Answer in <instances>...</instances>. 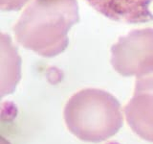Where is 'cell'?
<instances>
[{"instance_id":"1","label":"cell","mask_w":153,"mask_h":144,"mask_svg":"<svg viewBox=\"0 0 153 144\" xmlns=\"http://www.w3.org/2000/svg\"><path fill=\"white\" fill-rule=\"evenodd\" d=\"M64 120L75 136L94 143L113 137L123 121L118 100L108 92L92 88L72 96L64 109Z\"/></svg>"},{"instance_id":"2","label":"cell","mask_w":153,"mask_h":144,"mask_svg":"<svg viewBox=\"0 0 153 144\" xmlns=\"http://www.w3.org/2000/svg\"><path fill=\"white\" fill-rule=\"evenodd\" d=\"M124 115L134 133L153 143V76L137 80L135 93L124 108Z\"/></svg>"},{"instance_id":"3","label":"cell","mask_w":153,"mask_h":144,"mask_svg":"<svg viewBox=\"0 0 153 144\" xmlns=\"http://www.w3.org/2000/svg\"><path fill=\"white\" fill-rule=\"evenodd\" d=\"M91 7L115 21L130 24L153 20V0H86Z\"/></svg>"}]
</instances>
